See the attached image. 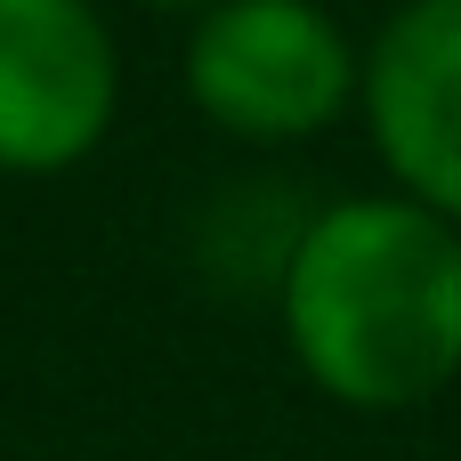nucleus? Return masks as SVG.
I'll list each match as a JSON object with an SVG mask.
<instances>
[{"label":"nucleus","mask_w":461,"mask_h":461,"mask_svg":"<svg viewBox=\"0 0 461 461\" xmlns=\"http://www.w3.org/2000/svg\"><path fill=\"white\" fill-rule=\"evenodd\" d=\"M365 65L316 0H219L186 41L194 105L235 138H316L348 113Z\"/></svg>","instance_id":"nucleus-2"},{"label":"nucleus","mask_w":461,"mask_h":461,"mask_svg":"<svg viewBox=\"0 0 461 461\" xmlns=\"http://www.w3.org/2000/svg\"><path fill=\"white\" fill-rule=\"evenodd\" d=\"M357 105L397 186L461 227V0H413L381 24Z\"/></svg>","instance_id":"nucleus-4"},{"label":"nucleus","mask_w":461,"mask_h":461,"mask_svg":"<svg viewBox=\"0 0 461 461\" xmlns=\"http://www.w3.org/2000/svg\"><path fill=\"white\" fill-rule=\"evenodd\" d=\"M284 340L357 413L429 405L461 373V227L413 194L316 211L284 251Z\"/></svg>","instance_id":"nucleus-1"},{"label":"nucleus","mask_w":461,"mask_h":461,"mask_svg":"<svg viewBox=\"0 0 461 461\" xmlns=\"http://www.w3.org/2000/svg\"><path fill=\"white\" fill-rule=\"evenodd\" d=\"M122 97L113 32L89 0H0V170H73Z\"/></svg>","instance_id":"nucleus-3"},{"label":"nucleus","mask_w":461,"mask_h":461,"mask_svg":"<svg viewBox=\"0 0 461 461\" xmlns=\"http://www.w3.org/2000/svg\"><path fill=\"white\" fill-rule=\"evenodd\" d=\"M154 8H219V0H154Z\"/></svg>","instance_id":"nucleus-5"}]
</instances>
